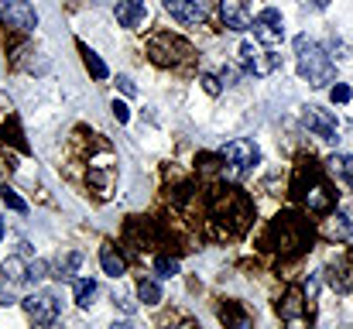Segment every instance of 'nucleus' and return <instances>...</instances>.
Instances as JSON below:
<instances>
[{"label":"nucleus","instance_id":"34","mask_svg":"<svg viewBox=\"0 0 353 329\" xmlns=\"http://www.w3.org/2000/svg\"><path fill=\"white\" fill-rule=\"evenodd\" d=\"M309 3H312V7H319V10H323V7H330V0H309Z\"/></svg>","mask_w":353,"mask_h":329},{"label":"nucleus","instance_id":"28","mask_svg":"<svg viewBox=\"0 0 353 329\" xmlns=\"http://www.w3.org/2000/svg\"><path fill=\"white\" fill-rule=\"evenodd\" d=\"M199 83H203V90H206L210 97H220V90H223V83H220L216 76H210V72H206V76H199Z\"/></svg>","mask_w":353,"mask_h":329},{"label":"nucleus","instance_id":"5","mask_svg":"<svg viewBox=\"0 0 353 329\" xmlns=\"http://www.w3.org/2000/svg\"><path fill=\"white\" fill-rule=\"evenodd\" d=\"M220 158H223V172H230L234 179H240V175H247V172L261 161V151H257L254 141L236 137V141H230V144L220 151Z\"/></svg>","mask_w":353,"mask_h":329},{"label":"nucleus","instance_id":"7","mask_svg":"<svg viewBox=\"0 0 353 329\" xmlns=\"http://www.w3.org/2000/svg\"><path fill=\"white\" fill-rule=\"evenodd\" d=\"M0 21L10 28V31H34L38 28V10L31 7V0H0Z\"/></svg>","mask_w":353,"mask_h":329},{"label":"nucleus","instance_id":"12","mask_svg":"<svg viewBox=\"0 0 353 329\" xmlns=\"http://www.w3.org/2000/svg\"><path fill=\"white\" fill-rule=\"evenodd\" d=\"M220 14L230 31H247L250 28V0H220Z\"/></svg>","mask_w":353,"mask_h":329},{"label":"nucleus","instance_id":"14","mask_svg":"<svg viewBox=\"0 0 353 329\" xmlns=\"http://www.w3.org/2000/svg\"><path fill=\"white\" fill-rule=\"evenodd\" d=\"M278 312H281V319H288V323H299V319L305 316V292H302L299 285H292V288L285 292V299H281Z\"/></svg>","mask_w":353,"mask_h":329},{"label":"nucleus","instance_id":"25","mask_svg":"<svg viewBox=\"0 0 353 329\" xmlns=\"http://www.w3.org/2000/svg\"><path fill=\"white\" fill-rule=\"evenodd\" d=\"M0 196H3V203H7L10 210H17V213H28V203H24V199H21V196H17L14 189H3Z\"/></svg>","mask_w":353,"mask_h":329},{"label":"nucleus","instance_id":"31","mask_svg":"<svg viewBox=\"0 0 353 329\" xmlns=\"http://www.w3.org/2000/svg\"><path fill=\"white\" fill-rule=\"evenodd\" d=\"M114 117H117L120 123H127V120H130V110H127V103H120V100H114Z\"/></svg>","mask_w":353,"mask_h":329},{"label":"nucleus","instance_id":"15","mask_svg":"<svg viewBox=\"0 0 353 329\" xmlns=\"http://www.w3.org/2000/svg\"><path fill=\"white\" fill-rule=\"evenodd\" d=\"M148 17V3L144 0H120L117 3V24L120 28H141Z\"/></svg>","mask_w":353,"mask_h":329},{"label":"nucleus","instance_id":"30","mask_svg":"<svg viewBox=\"0 0 353 329\" xmlns=\"http://www.w3.org/2000/svg\"><path fill=\"white\" fill-rule=\"evenodd\" d=\"M236 79H240V69H236V66H223V72H220V83L234 86Z\"/></svg>","mask_w":353,"mask_h":329},{"label":"nucleus","instance_id":"3","mask_svg":"<svg viewBox=\"0 0 353 329\" xmlns=\"http://www.w3.org/2000/svg\"><path fill=\"white\" fill-rule=\"evenodd\" d=\"M271 237H278V250L281 254H299V250L309 247L312 226L302 217H295V213H281L271 223Z\"/></svg>","mask_w":353,"mask_h":329},{"label":"nucleus","instance_id":"19","mask_svg":"<svg viewBox=\"0 0 353 329\" xmlns=\"http://www.w3.org/2000/svg\"><path fill=\"white\" fill-rule=\"evenodd\" d=\"M137 299H141L144 306H158V302H161V285L151 281V278H141V281H137Z\"/></svg>","mask_w":353,"mask_h":329},{"label":"nucleus","instance_id":"21","mask_svg":"<svg viewBox=\"0 0 353 329\" xmlns=\"http://www.w3.org/2000/svg\"><path fill=\"white\" fill-rule=\"evenodd\" d=\"M79 264H83V254H76V250H72V254H65V261H59V264H55V278H59V281H69V278L76 275V268H79Z\"/></svg>","mask_w":353,"mask_h":329},{"label":"nucleus","instance_id":"6","mask_svg":"<svg viewBox=\"0 0 353 329\" xmlns=\"http://www.w3.org/2000/svg\"><path fill=\"white\" fill-rule=\"evenodd\" d=\"M240 66H243V72H250V76H271V72H278L281 69V55L278 52H264V48H257V41H243L240 45Z\"/></svg>","mask_w":353,"mask_h":329},{"label":"nucleus","instance_id":"11","mask_svg":"<svg viewBox=\"0 0 353 329\" xmlns=\"http://www.w3.org/2000/svg\"><path fill=\"white\" fill-rule=\"evenodd\" d=\"M165 10L182 24H199L206 17V0H165Z\"/></svg>","mask_w":353,"mask_h":329},{"label":"nucleus","instance_id":"17","mask_svg":"<svg viewBox=\"0 0 353 329\" xmlns=\"http://www.w3.org/2000/svg\"><path fill=\"white\" fill-rule=\"evenodd\" d=\"M330 172H333L343 186H353V154H333V158H330Z\"/></svg>","mask_w":353,"mask_h":329},{"label":"nucleus","instance_id":"32","mask_svg":"<svg viewBox=\"0 0 353 329\" xmlns=\"http://www.w3.org/2000/svg\"><path fill=\"white\" fill-rule=\"evenodd\" d=\"M117 86H120V93H123V97H134V93H137V90H134V83H130L127 76H117Z\"/></svg>","mask_w":353,"mask_h":329},{"label":"nucleus","instance_id":"27","mask_svg":"<svg viewBox=\"0 0 353 329\" xmlns=\"http://www.w3.org/2000/svg\"><path fill=\"white\" fill-rule=\"evenodd\" d=\"M220 319H223V323H234V326H243V312H240L236 306H223V309H220Z\"/></svg>","mask_w":353,"mask_h":329},{"label":"nucleus","instance_id":"13","mask_svg":"<svg viewBox=\"0 0 353 329\" xmlns=\"http://www.w3.org/2000/svg\"><path fill=\"white\" fill-rule=\"evenodd\" d=\"M326 281H330V288L333 292H340V295H347L353 288V264L347 257H336L330 268H326Z\"/></svg>","mask_w":353,"mask_h":329},{"label":"nucleus","instance_id":"10","mask_svg":"<svg viewBox=\"0 0 353 329\" xmlns=\"http://www.w3.org/2000/svg\"><path fill=\"white\" fill-rule=\"evenodd\" d=\"M24 309H28V316H31L38 326H52V323L59 319V302H55V295H48V292L28 295V299H24Z\"/></svg>","mask_w":353,"mask_h":329},{"label":"nucleus","instance_id":"20","mask_svg":"<svg viewBox=\"0 0 353 329\" xmlns=\"http://www.w3.org/2000/svg\"><path fill=\"white\" fill-rule=\"evenodd\" d=\"M72 292H76V302H79L83 309H90V306H93V295H97V281H93V278H79V281L72 285Z\"/></svg>","mask_w":353,"mask_h":329},{"label":"nucleus","instance_id":"29","mask_svg":"<svg viewBox=\"0 0 353 329\" xmlns=\"http://www.w3.org/2000/svg\"><path fill=\"white\" fill-rule=\"evenodd\" d=\"M45 271H48V264H45V261L28 264V281H41V278H45Z\"/></svg>","mask_w":353,"mask_h":329},{"label":"nucleus","instance_id":"2","mask_svg":"<svg viewBox=\"0 0 353 329\" xmlns=\"http://www.w3.org/2000/svg\"><path fill=\"white\" fill-rule=\"evenodd\" d=\"M292 192H295L312 213H330V210L336 206V192L326 186V179L319 175V168H316L312 161H305V165L295 172Z\"/></svg>","mask_w":353,"mask_h":329},{"label":"nucleus","instance_id":"22","mask_svg":"<svg viewBox=\"0 0 353 329\" xmlns=\"http://www.w3.org/2000/svg\"><path fill=\"white\" fill-rule=\"evenodd\" d=\"M83 59H86V69H90V76L93 79H107L110 76V69H107V62L97 55V52H90V48H83Z\"/></svg>","mask_w":353,"mask_h":329},{"label":"nucleus","instance_id":"1","mask_svg":"<svg viewBox=\"0 0 353 329\" xmlns=\"http://www.w3.org/2000/svg\"><path fill=\"white\" fill-rule=\"evenodd\" d=\"M295 55H299V76H302L309 86L323 90V86H330V83L336 79L333 59H330L309 34H299V38H295Z\"/></svg>","mask_w":353,"mask_h":329},{"label":"nucleus","instance_id":"16","mask_svg":"<svg viewBox=\"0 0 353 329\" xmlns=\"http://www.w3.org/2000/svg\"><path fill=\"white\" fill-rule=\"evenodd\" d=\"M0 278L10 281V285H21V281H28V264H24L21 257H7V261L0 264Z\"/></svg>","mask_w":353,"mask_h":329},{"label":"nucleus","instance_id":"4","mask_svg":"<svg viewBox=\"0 0 353 329\" xmlns=\"http://www.w3.org/2000/svg\"><path fill=\"white\" fill-rule=\"evenodd\" d=\"M213 219L230 223V226H227L230 233H243L247 223H250V203H247V196L236 192V189H223V192L213 199Z\"/></svg>","mask_w":353,"mask_h":329},{"label":"nucleus","instance_id":"35","mask_svg":"<svg viewBox=\"0 0 353 329\" xmlns=\"http://www.w3.org/2000/svg\"><path fill=\"white\" fill-rule=\"evenodd\" d=\"M0 240H3V223H0Z\"/></svg>","mask_w":353,"mask_h":329},{"label":"nucleus","instance_id":"33","mask_svg":"<svg viewBox=\"0 0 353 329\" xmlns=\"http://www.w3.org/2000/svg\"><path fill=\"white\" fill-rule=\"evenodd\" d=\"M110 329H137V326H134V323H114Z\"/></svg>","mask_w":353,"mask_h":329},{"label":"nucleus","instance_id":"26","mask_svg":"<svg viewBox=\"0 0 353 329\" xmlns=\"http://www.w3.org/2000/svg\"><path fill=\"white\" fill-rule=\"evenodd\" d=\"M330 97H333V103H350L353 100V90L347 83H336L333 90H330Z\"/></svg>","mask_w":353,"mask_h":329},{"label":"nucleus","instance_id":"23","mask_svg":"<svg viewBox=\"0 0 353 329\" xmlns=\"http://www.w3.org/2000/svg\"><path fill=\"white\" fill-rule=\"evenodd\" d=\"M330 233H333V237H340V240H353V217L336 213L333 223H330Z\"/></svg>","mask_w":353,"mask_h":329},{"label":"nucleus","instance_id":"9","mask_svg":"<svg viewBox=\"0 0 353 329\" xmlns=\"http://www.w3.org/2000/svg\"><path fill=\"white\" fill-rule=\"evenodd\" d=\"M302 123H305V127H309L319 141H336L340 123H336V113H333V110L305 107V110H302Z\"/></svg>","mask_w":353,"mask_h":329},{"label":"nucleus","instance_id":"24","mask_svg":"<svg viewBox=\"0 0 353 329\" xmlns=\"http://www.w3.org/2000/svg\"><path fill=\"white\" fill-rule=\"evenodd\" d=\"M154 268H158V275H165V278H172V275H179V261L175 257H154Z\"/></svg>","mask_w":353,"mask_h":329},{"label":"nucleus","instance_id":"18","mask_svg":"<svg viewBox=\"0 0 353 329\" xmlns=\"http://www.w3.org/2000/svg\"><path fill=\"white\" fill-rule=\"evenodd\" d=\"M100 264H103V271H107L110 278H120V275H123V268H127V264H123V257H120L110 243L100 250Z\"/></svg>","mask_w":353,"mask_h":329},{"label":"nucleus","instance_id":"8","mask_svg":"<svg viewBox=\"0 0 353 329\" xmlns=\"http://www.w3.org/2000/svg\"><path fill=\"white\" fill-rule=\"evenodd\" d=\"M281 38H285V21H281V14H278L274 7H264V10L254 17V41L274 48V45H281Z\"/></svg>","mask_w":353,"mask_h":329}]
</instances>
